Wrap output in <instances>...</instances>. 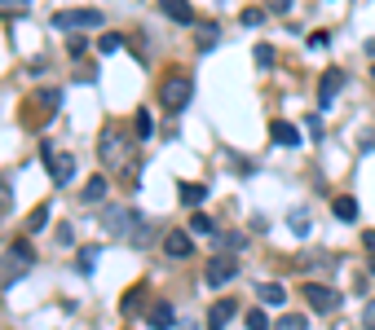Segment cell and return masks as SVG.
<instances>
[{
	"label": "cell",
	"instance_id": "obj_1",
	"mask_svg": "<svg viewBox=\"0 0 375 330\" xmlns=\"http://www.w3.org/2000/svg\"><path fill=\"white\" fill-rule=\"evenodd\" d=\"M97 159L115 176H133V137L124 128H102V137H97Z\"/></svg>",
	"mask_w": 375,
	"mask_h": 330
},
{
	"label": "cell",
	"instance_id": "obj_2",
	"mask_svg": "<svg viewBox=\"0 0 375 330\" xmlns=\"http://www.w3.org/2000/svg\"><path fill=\"white\" fill-rule=\"evenodd\" d=\"M31 264H36V251H31V242H27V238H18V242L5 251V256H0V291H9L14 282H22Z\"/></svg>",
	"mask_w": 375,
	"mask_h": 330
},
{
	"label": "cell",
	"instance_id": "obj_3",
	"mask_svg": "<svg viewBox=\"0 0 375 330\" xmlns=\"http://www.w3.org/2000/svg\"><path fill=\"white\" fill-rule=\"evenodd\" d=\"M190 97H194V80L186 71H172V75H164V84H159V101L168 110H186L190 106Z\"/></svg>",
	"mask_w": 375,
	"mask_h": 330
},
{
	"label": "cell",
	"instance_id": "obj_4",
	"mask_svg": "<svg viewBox=\"0 0 375 330\" xmlns=\"http://www.w3.org/2000/svg\"><path fill=\"white\" fill-rule=\"evenodd\" d=\"M49 22H54L58 31H93V27H102L106 18L97 14V9H58Z\"/></svg>",
	"mask_w": 375,
	"mask_h": 330
},
{
	"label": "cell",
	"instance_id": "obj_5",
	"mask_svg": "<svg viewBox=\"0 0 375 330\" xmlns=\"http://www.w3.org/2000/svg\"><path fill=\"white\" fill-rule=\"evenodd\" d=\"M102 225H106V234L129 238L141 220H137V212H133V207H124V202H106V207H102Z\"/></svg>",
	"mask_w": 375,
	"mask_h": 330
},
{
	"label": "cell",
	"instance_id": "obj_6",
	"mask_svg": "<svg viewBox=\"0 0 375 330\" xmlns=\"http://www.w3.org/2000/svg\"><path fill=\"white\" fill-rule=\"evenodd\" d=\"M239 277V260L230 256V251H216V256L204 264V282L208 287H225V282H234Z\"/></svg>",
	"mask_w": 375,
	"mask_h": 330
},
{
	"label": "cell",
	"instance_id": "obj_7",
	"mask_svg": "<svg viewBox=\"0 0 375 330\" xmlns=\"http://www.w3.org/2000/svg\"><path fill=\"white\" fill-rule=\"evenodd\" d=\"M300 295H305V304H309V309L314 313H336L340 309V291H331V287H322V282H305V287H300Z\"/></svg>",
	"mask_w": 375,
	"mask_h": 330
},
{
	"label": "cell",
	"instance_id": "obj_8",
	"mask_svg": "<svg viewBox=\"0 0 375 330\" xmlns=\"http://www.w3.org/2000/svg\"><path fill=\"white\" fill-rule=\"evenodd\" d=\"M44 159H49V176H54L58 185H66L75 176V159L71 155H54V145H49V141H44Z\"/></svg>",
	"mask_w": 375,
	"mask_h": 330
},
{
	"label": "cell",
	"instance_id": "obj_9",
	"mask_svg": "<svg viewBox=\"0 0 375 330\" xmlns=\"http://www.w3.org/2000/svg\"><path fill=\"white\" fill-rule=\"evenodd\" d=\"M340 88H344V71L340 66H327V71H322V80H318V101H322V106H331Z\"/></svg>",
	"mask_w": 375,
	"mask_h": 330
},
{
	"label": "cell",
	"instance_id": "obj_10",
	"mask_svg": "<svg viewBox=\"0 0 375 330\" xmlns=\"http://www.w3.org/2000/svg\"><path fill=\"white\" fill-rule=\"evenodd\" d=\"M234 313H239V299H216L208 309V330H225L234 321Z\"/></svg>",
	"mask_w": 375,
	"mask_h": 330
},
{
	"label": "cell",
	"instance_id": "obj_11",
	"mask_svg": "<svg viewBox=\"0 0 375 330\" xmlns=\"http://www.w3.org/2000/svg\"><path fill=\"white\" fill-rule=\"evenodd\" d=\"M164 251H168L172 260H186L190 251H194V242H190V230H186V234H164Z\"/></svg>",
	"mask_w": 375,
	"mask_h": 330
},
{
	"label": "cell",
	"instance_id": "obj_12",
	"mask_svg": "<svg viewBox=\"0 0 375 330\" xmlns=\"http://www.w3.org/2000/svg\"><path fill=\"white\" fill-rule=\"evenodd\" d=\"M159 9H164L172 22H181V27H190V22H194V9H190V0H159Z\"/></svg>",
	"mask_w": 375,
	"mask_h": 330
},
{
	"label": "cell",
	"instance_id": "obj_13",
	"mask_svg": "<svg viewBox=\"0 0 375 330\" xmlns=\"http://www.w3.org/2000/svg\"><path fill=\"white\" fill-rule=\"evenodd\" d=\"M269 137L279 141V145H300V133H296V123H287V119H274V123H269Z\"/></svg>",
	"mask_w": 375,
	"mask_h": 330
},
{
	"label": "cell",
	"instance_id": "obj_14",
	"mask_svg": "<svg viewBox=\"0 0 375 330\" xmlns=\"http://www.w3.org/2000/svg\"><path fill=\"white\" fill-rule=\"evenodd\" d=\"M177 194H181L186 207H199V202L208 198V185H199V181H181V185H177Z\"/></svg>",
	"mask_w": 375,
	"mask_h": 330
},
{
	"label": "cell",
	"instance_id": "obj_15",
	"mask_svg": "<svg viewBox=\"0 0 375 330\" xmlns=\"http://www.w3.org/2000/svg\"><path fill=\"white\" fill-rule=\"evenodd\" d=\"M331 212H336V220H358V198H354V194L331 198Z\"/></svg>",
	"mask_w": 375,
	"mask_h": 330
},
{
	"label": "cell",
	"instance_id": "obj_16",
	"mask_svg": "<svg viewBox=\"0 0 375 330\" xmlns=\"http://www.w3.org/2000/svg\"><path fill=\"white\" fill-rule=\"evenodd\" d=\"M106 198V176L97 172V176H89L84 181V194H80V202H102Z\"/></svg>",
	"mask_w": 375,
	"mask_h": 330
},
{
	"label": "cell",
	"instance_id": "obj_17",
	"mask_svg": "<svg viewBox=\"0 0 375 330\" xmlns=\"http://www.w3.org/2000/svg\"><path fill=\"white\" fill-rule=\"evenodd\" d=\"M172 321H177V317H172V304H164V299L150 304V326H155V330H168Z\"/></svg>",
	"mask_w": 375,
	"mask_h": 330
},
{
	"label": "cell",
	"instance_id": "obj_18",
	"mask_svg": "<svg viewBox=\"0 0 375 330\" xmlns=\"http://www.w3.org/2000/svg\"><path fill=\"white\" fill-rule=\"evenodd\" d=\"M256 299H261V304H283L287 291H283V282H261V287H256Z\"/></svg>",
	"mask_w": 375,
	"mask_h": 330
},
{
	"label": "cell",
	"instance_id": "obj_19",
	"mask_svg": "<svg viewBox=\"0 0 375 330\" xmlns=\"http://www.w3.org/2000/svg\"><path fill=\"white\" fill-rule=\"evenodd\" d=\"M269 330H309V317H305V313H283Z\"/></svg>",
	"mask_w": 375,
	"mask_h": 330
},
{
	"label": "cell",
	"instance_id": "obj_20",
	"mask_svg": "<svg viewBox=\"0 0 375 330\" xmlns=\"http://www.w3.org/2000/svg\"><path fill=\"white\" fill-rule=\"evenodd\" d=\"M141 299H146V291H141V287H133L129 295H124V304H119V313H124V317H137V313H141Z\"/></svg>",
	"mask_w": 375,
	"mask_h": 330
},
{
	"label": "cell",
	"instance_id": "obj_21",
	"mask_svg": "<svg viewBox=\"0 0 375 330\" xmlns=\"http://www.w3.org/2000/svg\"><path fill=\"white\" fill-rule=\"evenodd\" d=\"M190 234H199V238H212V234H216V225H212V216H204V212H194V216H190Z\"/></svg>",
	"mask_w": 375,
	"mask_h": 330
},
{
	"label": "cell",
	"instance_id": "obj_22",
	"mask_svg": "<svg viewBox=\"0 0 375 330\" xmlns=\"http://www.w3.org/2000/svg\"><path fill=\"white\" fill-rule=\"evenodd\" d=\"M243 326H247V330H269L274 321H269V313H265V309H247V317H243Z\"/></svg>",
	"mask_w": 375,
	"mask_h": 330
},
{
	"label": "cell",
	"instance_id": "obj_23",
	"mask_svg": "<svg viewBox=\"0 0 375 330\" xmlns=\"http://www.w3.org/2000/svg\"><path fill=\"white\" fill-rule=\"evenodd\" d=\"M36 110H40V115L58 110V88H40V93H36Z\"/></svg>",
	"mask_w": 375,
	"mask_h": 330
},
{
	"label": "cell",
	"instance_id": "obj_24",
	"mask_svg": "<svg viewBox=\"0 0 375 330\" xmlns=\"http://www.w3.org/2000/svg\"><path fill=\"white\" fill-rule=\"evenodd\" d=\"M216 247L234 256V251H243V247H247V238H243V234H216Z\"/></svg>",
	"mask_w": 375,
	"mask_h": 330
},
{
	"label": "cell",
	"instance_id": "obj_25",
	"mask_svg": "<svg viewBox=\"0 0 375 330\" xmlns=\"http://www.w3.org/2000/svg\"><path fill=\"white\" fill-rule=\"evenodd\" d=\"M75 260H80V273H93V264L102 260V251H97V247H80V256H75Z\"/></svg>",
	"mask_w": 375,
	"mask_h": 330
},
{
	"label": "cell",
	"instance_id": "obj_26",
	"mask_svg": "<svg viewBox=\"0 0 375 330\" xmlns=\"http://www.w3.org/2000/svg\"><path fill=\"white\" fill-rule=\"evenodd\" d=\"M27 9H31V0H0V14H5V18H18Z\"/></svg>",
	"mask_w": 375,
	"mask_h": 330
},
{
	"label": "cell",
	"instance_id": "obj_27",
	"mask_svg": "<svg viewBox=\"0 0 375 330\" xmlns=\"http://www.w3.org/2000/svg\"><path fill=\"white\" fill-rule=\"evenodd\" d=\"M129 242L133 247H150V242H155V230H150V225H137V230L129 234Z\"/></svg>",
	"mask_w": 375,
	"mask_h": 330
},
{
	"label": "cell",
	"instance_id": "obj_28",
	"mask_svg": "<svg viewBox=\"0 0 375 330\" xmlns=\"http://www.w3.org/2000/svg\"><path fill=\"white\" fill-rule=\"evenodd\" d=\"M44 220H49V207H44V202H40V207L27 216V234H40L44 230Z\"/></svg>",
	"mask_w": 375,
	"mask_h": 330
},
{
	"label": "cell",
	"instance_id": "obj_29",
	"mask_svg": "<svg viewBox=\"0 0 375 330\" xmlns=\"http://www.w3.org/2000/svg\"><path fill=\"white\" fill-rule=\"evenodd\" d=\"M9 207H14V190H9V181L0 176V220L9 216Z\"/></svg>",
	"mask_w": 375,
	"mask_h": 330
},
{
	"label": "cell",
	"instance_id": "obj_30",
	"mask_svg": "<svg viewBox=\"0 0 375 330\" xmlns=\"http://www.w3.org/2000/svg\"><path fill=\"white\" fill-rule=\"evenodd\" d=\"M150 133H155V119H150V110H137V141H146Z\"/></svg>",
	"mask_w": 375,
	"mask_h": 330
},
{
	"label": "cell",
	"instance_id": "obj_31",
	"mask_svg": "<svg viewBox=\"0 0 375 330\" xmlns=\"http://www.w3.org/2000/svg\"><path fill=\"white\" fill-rule=\"evenodd\" d=\"M291 230H296V234H309V212H305V207L291 212Z\"/></svg>",
	"mask_w": 375,
	"mask_h": 330
},
{
	"label": "cell",
	"instance_id": "obj_32",
	"mask_svg": "<svg viewBox=\"0 0 375 330\" xmlns=\"http://www.w3.org/2000/svg\"><path fill=\"white\" fill-rule=\"evenodd\" d=\"M239 22H243V27H261V22H265V9H256V5H252V9H243Z\"/></svg>",
	"mask_w": 375,
	"mask_h": 330
},
{
	"label": "cell",
	"instance_id": "obj_33",
	"mask_svg": "<svg viewBox=\"0 0 375 330\" xmlns=\"http://www.w3.org/2000/svg\"><path fill=\"white\" fill-rule=\"evenodd\" d=\"M119 44H124V40H119L115 31H106L102 40H97V48H102V53H119Z\"/></svg>",
	"mask_w": 375,
	"mask_h": 330
},
{
	"label": "cell",
	"instance_id": "obj_34",
	"mask_svg": "<svg viewBox=\"0 0 375 330\" xmlns=\"http://www.w3.org/2000/svg\"><path fill=\"white\" fill-rule=\"evenodd\" d=\"M216 36H221V31H216V27H212V22H208V27H204V31H199V44H204V48H208V44H216Z\"/></svg>",
	"mask_w": 375,
	"mask_h": 330
},
{
	"label": "cell",
	"instance_id": "obj_35",
	"mask_svg": "<svg viewBox=\"0 0 375 330\" xmlns=\"http://www.w3.org/2000/svg\"><path fill=\"white\" fill-rule=\"evenodd\" d=\"M54 238H58V247H71V242H75V238H71V225H58Z\"/></svg>",
	"mask_w": 375,
	"mask_h": 330
},
{
	"label": "cell",
	"instance_id": "obj_36",
	"mask_svg": "<svg viewBox=\"0 0 375 330\" xmlns=\"http://www.w3.org/2000/svg\"><path fill=\"white\" fill-rule=\"evenodd\" d=\"M256 62H261V66L274 62V48H269V44H256Z\"/></svg>",
	"mask_w": 375,
	"mask_h": 330
},
{
	"label": "cell",
	"instance_id": "obj_37",
	"mask_svg": "<svg viewBox=\"0 0 375 330\" xmlns=\"http://www.w3.org/2000/svg\"><path fill=\"white\" fill-rule=\"evenodd\" d=\"M362 326L375 330V304H366V309H362Z\"/></svg>",
	"mask_w": 375,
	"mask_h": 330
},
{
	"label": "cell",
	"instance_id": "obj_38",
	"mask_svg": "<svg viewBox=\"0 0 375 330\" xmlns=\"http://www.w3.org/2000/svg\"><path fill=\"white\" fill-rule=\"evenodd\" d=\"M362 242H366V251H371V260H375V234H362Z\"/></svg>",
	"mask_w": 375,
	"mask_h": 330
},
{
	"label": "cell",
	"instance_id": "obj_39",
	"mask_svg": "<svg viewBox=\"0 0 375 330\" xmlns=\"http://www.w3.org/2000/svg\"><path fill=\"white\" fill-rule=\"evenodd\" d=\"M371 75H375V66H371Z\"/></svg>",
	"mask_w": 375,
	"mask_h": 330
}]
</instances>
